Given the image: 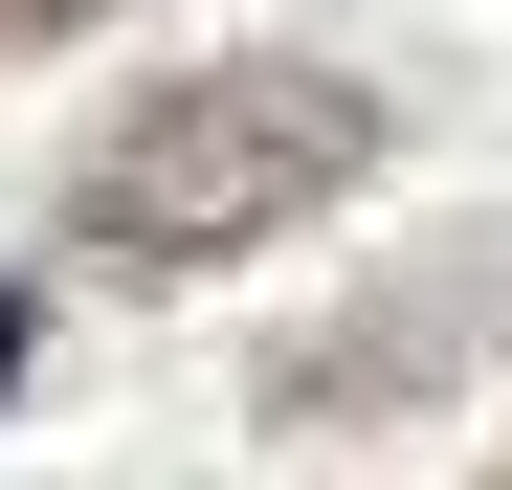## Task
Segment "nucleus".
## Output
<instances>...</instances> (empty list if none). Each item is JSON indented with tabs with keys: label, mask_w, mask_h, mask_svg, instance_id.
<instances>
[{
	"label": "nucleus",
	"mask_w": 512,
	"mask_h": 490,
	"mask_svg": "<svg viewBox=\"0 0 512 490\" xmlns=\"http://www.w3.org/2000/svg\"><path fill=\"white\" fill-rule=\"evenodd\" d=\"M379 179V90L357 67H156V90L67 156V245L134 290L179 268H245V245H290Z\"/></svg>",
	"instance_id": "1"
},
{
	"label": "nucleus",
	"mask_w": 512,
	"mask_h": 490,
	"mask_svg": "<svg viewBox=\"0 0 512 490\" xmlns=\"http://www.w3.org/2000/svg\"><path fill=\"white\" fill-rule=\"evenodd\" d=\"M490 335H512V223L468 245V268H401L379 312H334V335H290V357H268V424H379V401L468 379Z\"/></svg>",
	"instance_id": "2"
},
{
	"label": "nucleus",
	"mask_w": 512,
	"mask_h": 490,
	"mask_svg": "<svg viewBox=\"0 0 512 490\" xmlns=\"http://www.w3.org/2000/svg\"><path fill=\"white\" fill-rule=\"evenodd\" d=\"M67 23H112V0H0V45H67Z\"/></svg>",
	"instance_id": "3"
},
{
	"label": "nucleus",
	"mask_w": 512,
	"mask_h": 490,
	"mask_svg": "<svg viewBox=\"0 0 512 490\" xmlns=\"http://www.w3.org/2000/svg\"><path fill=\"white\" fill-rule=\"evenodd\" d=\"M0 379H23V290H0Z\"/></svg>",
	"instance_id": "4"
},
{
	"label": "nucleus",
	"mask_w": 512,
	"mask_h": 490,
	"mask_svg": "<svg viewBox=\"0 0 512 490\" xmlns=\"http://www.w3.org/2000/svg\"><path fill=\"white\" fill-rule=\"evenodd\" d=\"M490 490H512V446H490Z\"/></svg>",
	"instance_id": "5"
}]
</instances>
